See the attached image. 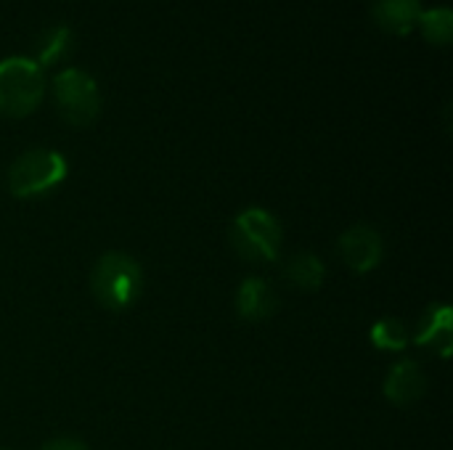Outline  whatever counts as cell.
I'll return each mask as SVG.
<instances>
[{"mask_svg":"<svg viewBox=\"0 0 453 450\" xmlns=\"http://www.w3.org/2000/svg\"><path fill=\"white\" fill-rule=\"evenodd\" d=\"M324 273H326L324 263L316 255H311V252L292 257L287 263V268H284L287 281L295 284L297 289H308V292H313V289H319L324 284Z\"/></svg>","mask_w":453,"mask_h":450,"instance_id":"8fae6325","label":"cell"},{"mask_svg":"<svg viewBox=\"0 0 453 450\" xmlns=\"http://www.w3.org/2000/svg\"><path fill=\"white\" fill-rule=\"evenodd\" d=\"M340 252L356 273H369L382 260V239L369 225H353L340 239Z\"/></svg>","mask_w":453,"mask_h":450,"instance_id":"8992f818","label":"cell"},{"mask_svg":"<svg viewBox=\"0 0 453 450\" xmlns=\"http://www.w3.org/2000/svg\"><path fill=\"white\" fill-rule=\"evenodd\" d=\"M66 178V159L50 149L24 151L8 170V188L19 199H35L53 191Z\"/></svg>","mask_w":453,"mask_h":450,"instance_id":"7a4b0ae2","label":"cell"},{"mask_svg":"<svg viewBox=\"0 0 453 450\" xmlns=\"http://www.w3.org/2000/svg\"><path fill=\"white\" fill-rule=\"evenodd\" d=\"M372 342L380 350H403L409 345V332L398 318H385L372 329Z\"/></svg>","mask_w":453,"mask_h":450,"instance_id":"4fadbf2b","label":"cell"},{"mask_svg":"<svg viewBox=\"0 0 453 450\" xmlns=\"http://www.w3.org/2000/svg\"><path fill=\"white\" fill-rule=\"evenodd\" d=\"M45 98V74L35 58L11 56L0 61V117H27Z\"/></svg>","mask_w":453,"mask_h":450,"instance_id":"6da1fadb","label":"cell"},{"mask_svg":"<svg viewBox=\"0 0 453 450\" xmlns=\"http://www.w3.org/2000/svg\"><path fill=\"white\" fill-rule=\"evenodd\" d=\"M427 387V379L422 374V369L411 361H401L390 377H388V385H385V395L395 403V406H409L414 400L422 398Z\"/></svg>","mask_w":453,"mask_h":450,"instance_id":"ba28073f","label":"cell"},{"mask_svg":"<svg viewBox=\"0 0 453 450\" xmlns=\"http://www.w3.org/2000/svg\"><path fill=\"white\" fill-rule=\"evenodd\" d=\"M425 5L422 0H374L372 3V16L374 21L390 32V34H409L417 24H419V16H422Z\"/></svg>","mask_w":453,"mask_h":450,"instance_id":"52a82bcc","label":"cell"},{"mask_svg":"<svg viewBox=\"0 0 453 450\" xmlns=\"http://www.w3.org/2000/svg\"><path fill=\"white\" fill-rule=\"evenodd\" d=\"M231 241L247 260H273L281 247V225L265 210H244L234 220Z\"/></svg>","mask_w":453,"mask_h":450,"instance_id":"5b68a950","label":"cell"},{"mask_svg":"<svg viewBox=\"0 0 453 450\" xmlns=\"http://www.w3.org/2000/svg\"><path fill=\"white\" fill-rule=\"evenodd\" d=\"M74 45V34L66 24H53L48 29H42V34L37 37V64L40 66H53L61 58L69 56Z\"/></svg>","mask_w":453,"mask_h":450,"instance_id":"30bf717a","label":"cell"},{"mask_svg":"<svg viewBox=\"0 0 453 450\" xmlns=\"http://www.w3.org/2000/svg\"><path fill=\"white\" fill-rule=\"evenodd\" d=\"M236 308H239V316H244L247 321H265L276 313L279 302H276L273 289L263 278H247L239 289Z\"/></svg>","mask_w":453,"mask_h":450,"instance_id":"9c48e42d","label":"cell"},{"mask_svg":"<svg viewBox=\"0 0 453 450\" xmlns=\"http://www.w3.org/2000/svg\"><path fill=\"white\" fill-rule=\"evenodd\" d=\"M42 450H88L80 440H74V438H56V440H50V443H45Z\"/></svg>","mask_w":453,"mask_h":450,"instance_id":"9a60e30c","label":"cell"},{"mask_svg":"<svg viewBox=\"0 0 453 450\" xmlns=\"http://www.w3.org/2000/svg\"><path fill=\"white\" fill-rule=\"evenodd\" d=\"M449 339H451V310L441 308L419 334V345H441V353L449 355Z\"/></svg>","mask_w":453,"mask_h":450,"instance_id":"5bb4252c","label":"cell"},{"mask_svg":"<svg viewBox=\"0 0 453 450\" xmlns=\"http://www.w3.org/2000/svg\"><path fill=\"white\" fill-rule=\"evenodd\" d=\"M425 34L427 42L433 45H449L453 40V13L449 5H435V8H425L417 24Z\"/></svg>","mask_w":453,"mask_h":450,"instance_id":"7c38bea8","label":"cell"},{"mask_svg":"<svg viewBox=\"0 0 453 450\" xmlns=\"http://www.w3.org/2000/svg\"><path fill=\"white\" fill-rule=\"evenodd\" d=\"M53 98L64 122L74 127H88L98 119V111H101L98 82L85 69L69 66L58 72L53 77Z\"/></svg>","mask_w":453,"mask_h":450,"instance_id":"3957f363","label":"cell"},{"mask_svg":"<svg viewBox=\"0 0 453 450\" xmlns=\"http://www.w3.org/2000/svg\"><path fill=\"white\" fill-rule=\"evenodd\" d=\"M93 292L109 310L130 308L141 294V268L122 252H109L93 271Z\"/></svg>","mask_w":453,"mask_h":450,"instance_id":"277c9868","label":"cell"}]
</instances>
